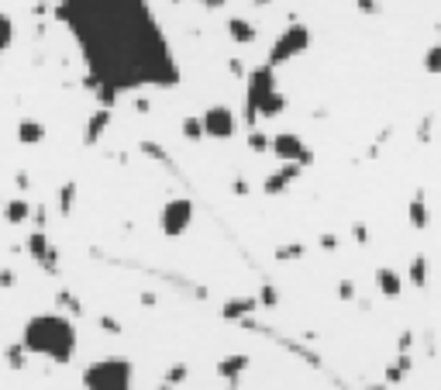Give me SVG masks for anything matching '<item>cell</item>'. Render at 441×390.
<instances>
[{
    "mask_svg": "<svg viewBox=\"0 0 441 390\" xmlns=\"http://www.w3.org/2000/svg\"><path fill=\"white\" fill-rule=\"evenodd\" d=\"M0 287H14V273L10 270H0Z\"/></svg>",
    "mask_w": 441,
    "mask_h": 390,
    "instance_id": "cell-39",
    "label": "cell"
},
{
    "mask_svg": "<svg viewBox=\"0 0 441 390\" xmlns=\"http://www.w3.org/2000/svg\"><path fill=\"white\" fill-rule=\"evenodd\" d=\"M300 256H307V245L303 242H293V245H279L276 249V259L279 263H290V259H300Z\"/></svg>",
    "mask_w": 441,
    "mask_h": 390,
    "instance_id": "cell-23",
    "label": "cell"
},
{
    "mask_svg": "<svg viewBox=\"0 0 441 390\" xmlns=\"http://www.w3.org/2000/svg\"><path fill=\"white\" fill-rule=\"evenodd\" d=\"M300 173H303V166H297V163H286L283 170H276V173H269V177H265L263 190H265L269 197H279L283 190H286V187H290V184H293V180H297V177H300Z\"/></svg>",
    "mask_w": 441,
    "mask_h": 390,
    "instance_id": "cell-9",
    "label": "cell"
},
{
    "mask_svg": "<svg viewBox=\"0 0 441 390\" xmlns=\"http://www.w3.org/2000/svg\"><path fill=\"white\" fill-rule=\"evenodd\" d=\"M424 70H428V73H441V42L424 52Z\"/></svg>",
    "mask_w": 441,
    "mask_h": 390,
    "instance_id": "cell-27",
    "label": "cell"
},
{
    "mask_svg": "<svg viewBox=\"0 0 441 390\" xmlns=\"http://www.w3.org/2000/svg\"><path fill=\"white\" fill-rule=\"evenodd\" d=\"M28 256H31L35 263H45V259L52 256V242H49V235H45L42 228H35V231L28 235Z\"/></svg>",
    "mask_w": 441,
    "mask_h": 390,
    "instance_id": "cell-17",
    "label": "cell"
},
{
    "mask_svg": "<svg viewBox=\"0 0 441 390\" xmlns=\"http://www.w3.org/2000/svg\"><path fill=\"white\" fill-rule=\"evenodd\" d=\"M179 131H183V138H190V142H197V138L203 135V117H183V124H179Z\"/></svg>",
    "mask_w": 441,
    "mask_h": 390,
    "instance_id": "cell-22",
    "label": "cell"
},
{
    "mask_svg": "<svg viewBox=\"0 0 441 390\" xmlns=\"http://www.w3.org/2000/svg\"><path fill=\"white\" fill-rule=\"evenodd\" d=\"M355 3H358V10H362V14H376V10H379V3H376V0H355Z\"/></svg>",
    "mask_w": 441,
    "mask_h": 390,
    "instance_id": "cell-36",
    "label": "cell"
},
{
    "mask_svg": "<svg viewBox=\"0 0 441 390\" xmlns=\"http://www.w3.org/2000/svg\"><path fill=\"white\" fill-rule=\"evenodd\" d=\"M21 346L28 349V356H42V359H52V363H69L76 356V325L59 311L35 314L21 328Z\"/></svg>",
    "mask_w": 441,
    "mask_h": 390,
    "instance_id": "cell-2",
    "label": "cell"
},
{
    "mask_svg": "<svg viewBox=\"0 0 441 390\" xmlns=\"http://www.w3.org/2000/svg\"><path fill=\"white\" fill-rule=\"evenodd\" d=\"M235 128H238V121H235V111L231 107L214 104V107L203 111V135L207 138H231Z\"/></svg>",
    "mask_w": 441,
    "mask_h": 390,
    "instance_id": "cell-8",
    "label": "cell"
},
{
    "mask_svg": "<svg viewBox=\"0 0 441 390\" xmlns=\"http://www.w3.org/2000/svg\"><path fill=\"white\" fill-rule=\"evenodd\" d=\"M310 49V28L303 24V21H293V24H286L283 28V35H276V42H272V49H269V66L276 70V66H283V63H290V59H297V56H303Z\"/></svg>",
    "mask_w": 441,
    "mask_h": 390,
    "instance_id": "cell-5",
    "label": "cell"
},
{
    "mask_svg": "<svg viewBox=\"0 0 441 390\" xmlns=\"http://www.w3.org/2000/svg\"><path fill=\"white\" fill-rule=\"evenodd\" d=\"M286 111V97L276 87V70L263 63L249 73V90H245V107H242V121L252 128L259 117H279Z\"/></svg>",
    "mask_w": 441,
    "mask_h": 390,
    "instance_id": "cell-3",
    "label": "cell"
},
{
    "mask_svg": "<svg viewBox=\"0 0 441 390\" xmlns=\"http://www.w3.org/2000/svg\"><path fill=\"white\" fill-rule=\"evenodd\" d=\"M10 42H14V21L10 14H0V52H7Z\"/></svg>",
    "mask_w": 441,
    "mask_h": 390,
    "instance_id": "cell-25",
    "label": "cell"
},
{
    "mask_svg": "<svg viewBox=\"0 0 441 390\" xmlns=\"http://www.w3.org/2000/svg\"><path fill=\"white\" fill-rule=\"evenodd\" d=\"M428 280H431V263H428V256H424V252H417V256L410 259V266H407V284H410V287H417V291H424V287H428Z\"/></svg>",
    "mask_w": 441,
    "mask_h": 390,
    "instance_id": "cell-14",
    "label": "cell"
},
{
    "mask_svg": "<svg viewBox=\"0 0 441 390\" xmlns=\"http://www.w3.org/2000/svg\"><path fill=\"white\" fill-rule=\"evenodd\" d=\"M272 152H276V159H283V163H297V166H310V163H314V152H310V149L303 145V138L293 135V131L272 135Z\"/></svg>",
    "mask_w": 441,
    "mask_h": 390,
    "instance_id": "cell-6",
    "label": "cell"
},
{
    "mask_svg": "<svg viewBox=\"0 0 441 390\" xmlns=\"http://www.w3.org/2000/svg\"><path fill=\"white\" fill-rule=\"evenodd\" d=\"M59 304H66V307H69V311H73V314H80V311H83V304H80V300H76V297H73V293H59Z\"/></svg>",
    "mask_w": 441,
    "mask_h": 390,
    "instance_id": "cell-32",
    "label": "cell"
},
{
    "mask_svg": "<svg viewBox=\"0 0 441 390\" xmlns=\"http://www.w3.org/2000/svg\"><path fill=\"white\" fill-rule=\"evenodd\" d=\"M228 70H231L235 76H245V66H242V59H231V63H228Z\"/></svg>",
    "mask_w": 441,
    "mask_h": 390,
    "instance_id": "cell-38",
    "label": "cell"
},
{
    "mask_svg": "<svg viewBox=\"0 0 441 390\" xmlns=\"http://www.w3.org/2000/svg\"><path fill=\"white\" fill-rule=\"evenodd\" d=\"M131 380H135V366L124 356L97 359L83 373V387L87 390H131Z\"/></svg>",
    "mask_w": 441,
    "mask_h": 390,
    "instance_id": "cell-4",
    "label": "cell"
},
{
    "mask_svg": "<svg viewBox=\"0 0 441 390\" xmlns=\"http://www.w3.org/2000/svg\"><path fill=\"white\" fill-rule=\"evenodd\" d=\"M228 35H231L238 45H252V42H256V24L245 21V17H231V21H228Z\"/></svg>",
    "mask_w": 441,
    "mask_h": 390,
    "instance_id": "cell-18",
    "label": "cell"
},
{
    "mask_svg": "<svg viewBox=\"0 0 441 390\" xmlns=\"http://www.w3.org/2000/svg\"><path fill=\"white\" fill-rule=\"evenodd\" d=\"M183 380H186V366H183V363H176V366L166 373V384H169V387H176V384H183Z\"/></svg>",
    "mask_w": 441,
    "mask_h": 390,
    "instance_id": "cell-30",
    "label": "cell"
},
{
    "mask_svg": "<svg viewBox=\"0 0 441 390\" xmlns=\"http://www.w3.org/2000/svg\"><path fill=\"white\" fill-rule=\"evenodd\" d=\"M235 194H249V184L245 180H235Z\"/></svg>",
    "mask_w": 441,
    "mask_h": 390,
    "instance_id": "cell-42",
    "label": "cell"
},
{
    "mask_svg": "<svg viewBox=\"0 0 441 390\" xmlns=\"http://www.w3.org/2000/svg\"><path fill=\"white\" fill-rule=\"evenodd\" d=\"M249 149H252V152H269V149H272V138L252 128V131H249Z\"/></svg>",
    "mask_w": 441,
    "mask_h": 390,
    "instance_id": "cell-26",
    "label": "cell"
},
{
    "mask_svg": "<svg viewBox=\"0 0 441 390\" xmlns=\"http://www.w3.org/2000/svg\"><path fill=\"white\" fill-rule=\"evenodd\" d=\"M193 221V204L186 197H176V200H166L163 214H159V228L166 235H183Z\"/></svg>",
    "mask_w": 441,
    "mask_h": 390,
    "instance_id": "cell-7",
    "label": "cell"
},
{
    "mask_svg": "<svg viewBox=\"0 0 441 390\" xmlns=\"http://www.w3.org/2000/svg\"><path fill=\"white\" fill-rule=\"evenodd\" d=\"M24 356H28V349H24L21 342H17V346H7V349H3V359L10 363V370H21V366H24Z\"/></svg>",
    "mask_w": 441,
    "mask_h": 390,
    "instance_id": "cell-24",
    "label": "cell"
},
{
    "mask_svg": "<svg viewBox=\"0 0 441 390\" xmlns=\"http://www.w3.org/2000/svg\"><path fill=\"white\" fill-rule=\"evenodd\" d=\"M365 390H390V384H369Z\"/></svg>",
    "mask_w": 441,
    "mask_h": 390,
    "instance_id": "cell-43",
    "label": "cell"
},
{
    "mask_svg": "<svg viewBox=\"0 0 441 390\" xmlns=\"http://www.w3.org/2000/svg\"><path fill=\"white\" fill-rule=\"evenodd\" d=\"M410 370H414L410 352H400V356H397V359H390V366H386V384H390V387L403 384V380L410 377Z\"/></svg>",
    "mask_w": 441,
    "mask_h": 390,
    "instance_id": "cell-15",
    "label": "cell"
},
{
    "mask_svg": "<svg viewBox=\"0 0 441 390\" xmlns=\"http://www.w3.org/2000/svg\"><path fill=\"white\" fill-rule=\"evenodd\" d=\"M3 218H7L10 225H24V221L31 218V204L21 200V197H17V200H7V204H3Z\"/></svg>",
    "mask_w": 441,
    "mask_h": 390,
    "instance_id": "cell-20",
    "label": "cell"
},
{
    "mask_svg": "<svg viewBox=\"0 0 441 390\" xmlns=\"http://www.w3.org/2000/svg\"><path fill=\"white\" fill-rule=\"evenodd\" d=\"M259 304H263V307H276V304H279V291H276L272 284H263V291H259Z\"/></svg>",
    "mask_w": 441,
    "mask_h": 390,
    "instance_id": "cell-28",
    "label": "cell"
},
{
    "mask_svg": "<svg viewBox=\"0 0 441 390\" xmlns=\"http://www.w3.org/2000/svg\"><path fill=\"white\" fill-rule=\"evenodd\" d=\"M159 390H176V387H169V384H163V387H159Z\"/></svg>",
    "mask_w": 441,
    "mask_h": 390,
    "instance_id": "cell-44",
    "label": "cell"
},
{
    "mask_svg": "<svg viewBox=\"0 0 441 390\" xmlns=\"http://www.w3.org/2000/svg\"><path fill=\"white\" fill-rule=\"evenodd\" d=\"M256 3H269V0H256Z\"/></svg>",
    "mask_w": 441,
    "mask_h": 390,
    "instance_id": "cell-45",
    "label": "cell"
},
{
    "mask_svg": "<svg viewBox=\"0 0 441 390\" xmlns=\"http://www.w3.org/2000/svg\"><path fill=\"white\" fill-rule=\"evenodd\" d=\"M410 346H414V332L407 328V332L397 335V352H410Z\"/></svg>",
    "mask_w": 441,
    "mask_h": 390,
    "instance_id": "cell-31",
    "label": "cell"
},
{
    "mask_svg": "<svg viewBox=\"0 0 441 390\" xmlns=\"http://www.w3.org/2000/svg\"><path fill=\"white\" fill-rule=\"evenodd\" d=\"M73 204H76V180H69V184H63V190H59V214H73Z\"/></svg>",
    "mask_w": 441,
    "mask_h": 390,
    "instance_id": "cell-21",
    "label": "cell"
},
{
    "mask_svg": "<svg viewBox=\"0 0 441 390\" xmlns=\"http://www.w3.org/2000/svg\"><path fill=\"white\" fill-rule=\"evenodd\" d=\"M249 366H252V359H249L245 352H238V356H224V359L217 363V377L228 380L231 387H238V377H242Z\"/></svg>",
    "mask_w": 441,
    "mask_h": 390,
    "instance_id": "cell-12",
    "label": "cell"
},
{
    "mask_svg": "<svg viewBox=\"0 0 441 390\" xmlns=\"http://www.w3.org/2000/svg\"><path fill=\"white\" fill-rule=\"evenodd\" d=\"M100 328H103V332H121V325H117L114 318H100Z\"/></svg>",
    "mask_w": 441,
    "mask_h": 390,
    "instance_id": "cell-37",
    "label": "cell"
},
{
    "mask_svg": "<svg viewBox=\"0 0 441 390\" xmlns=\"http://www.w3.org/2000/svg\"><path fill=\"white\" fill-rule=\"evenodd\" d=\"M107 128H110V111H107V107H97V111H93V117L87 121V135H83V138H87V145H97V142H100V135H103Z\"/></svg>",
    "mask_w": 441,
    "mask_h": 390,
    "instance_id": "cell-16",
    "label": "cell"
},
{
    "mask_svg": "<svg viewBox=\"0 0 441 390\" xmlns=\"http://www.w3.org/2000/svg\"><path fill=\"white\" fill-rule=\"evenodd\" d=\"M407 221H410V228H417V231H424V228L431 225V207H428V194H424V190H417L414 200L407 204Z\"/></svg>",
    "mask_w": 441,
    "mask_h": 390,
    "instance_id": "cell-13",
    "label": "cell"
},
{
    "mask_svg": "<svg viewBox=\"0 0 441 390\" xmlns=\"http://www.w3.org/2000/svg\"><path fill=\"white\" fill-rule=\"evenodd\" d=\"M17 138H21L24 145H38V142L45 138V124L35 121V117H21V124H17Z\"/></svg>",
    "mask_w": 441,
    "mask_h": 390,
    "instance_id": "cell-19",
    "label": "cell"
},
{
    "mask_svg": "<svg viewBox=\"0 0 441 390\" xmlns=\"http://www.w3.org/2000/svg\"><path fill=\"white\" fill-rule=\"evenodd\" d=\"M335 245H338L335 235H321V249H335Z\"/></svg>",
    "mask_w": 441,
    "mask_h": 390,
    "instance_id": "cell-40",
    "label": "cell"
},
{
    "mask_svg": "<svg viewBox=\"0 0 441 390\" xmlns=\"http://www.w3.org/2000/svg\"><path fill=\"white\" fill-rule=\"evenodd\" d=\"M352 238L358 242V245H365V242H369V228H365L362 221H355V225H352Z\"/></svg>",
    "mask_w": 441,
    "mask_h": 390,
    "instance_id": "cell-33",
    "label": "cell"
},
{
    "mask_svg": "<svg viewBox=\"0 0 441 390\" xmlns=\"http://www.w3.org/2000/svg\"><path fill=\"white\" fill-rule=\"evenodd\" d=\"M97 100H100V107H114V100H117V90H110V87H97Z\"/></svg>",
    "mask_w": 441,
    "mask_h": 390,
    "instance_id": "cell-29",
    "label": "cell"
},
{
    "mask_svg": "<svg viewBox=\"0 0 441 390\" xmlns=\"http://www.w3.org/2000/svg\"><path fill=\"white\" fill-rule=\"evenodd\" d=\"M56 17L83 49L93 87H176V56L149 0H59Z\"/></svg>",
    "mask_w": 441,
    "mask_h": 390,
    "instance_id": "cell-1",
    "label": "cell"
},
{
    "mask_svg": "<svg viewBox=\"0 0 441 390\" xmlns=\"http://www.w3.org/2000/svg\"><path fill=\"white\" fill-rule=\"evenodd\" d=\"M252 311H259V297H231V300H224L221 304V318H228V321H242V318H249Z\"/></svg>",
    "mask_w": 441,
    "mask_h": 390,
    "instance_id": "cell-11",
    "label": "cell"
},
{
    "mask_svg": "<svg viewBox=\"0 0 441 390\" xmlns=\"http://www.w3.org/2000/svg\"><path fill=\"white\" fill-rule=\"evenodd\" d=\"M372 280H376V291L383 293L386 300H397V297L403 293V280H400V273H397L393 266H379Z\"/></svg>",
    "mask_w": 441,
    "mask_h": 390,
    "instance_id": "cell-10",
    "label": "cell"
},
{
    "mask_svg": "<svg viewBox=\"0 0 441 390\" xmlns=\"http://www.w3.org/2000/svg\"><path fill=\"white\" fill-rule=\"evenodd\" d=\"M200 3H203V7H207V10H217V7H224V3H228V0H200Z\"/></svg>",
    "mask_w": 441,
    "mask_h": 390,
    "instance_id": "cell-41",
    "label": "cell"
},
{
    "mask_svg": "<svg viewBox=\"0 0 441 390\" xmlns=\"http://www.w3.org/2000/svg\"><path fill=\"white\" fill-rule=\"evenodd\" d=\"M142 152H145V156H152V159H163V163H166V152H163L156 142H142Z\"/></svg>",
    "mask_w": 441,
    "mask_h": 390,
    "instance_id": "cell-34",
    "label": "cell"
},
{
    "mask_svg": "<svg viewBox=\"0 0 441 390\" xmlns=\"http://www.w3.org/2000/svg\"><path fill=\"white\" fill-rule=\"evenodd\" d=\"M338 297H342V300H355V284L352 280H342V284H338Z\"/></svg>",
    "mask_w": 441,
    "mask_h": 390,
    "instance_id": "cell-35",
    "label": "cell"
}]
</instances>
